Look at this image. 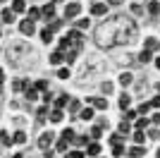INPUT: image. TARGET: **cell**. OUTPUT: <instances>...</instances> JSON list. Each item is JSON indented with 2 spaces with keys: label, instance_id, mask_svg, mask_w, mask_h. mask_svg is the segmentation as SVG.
I'll return each instance as SVG.
<instances>
[{
  "label": "cell",
  "instance_id": "33",
  "mask_svg": "<svg viewBox=\"0 0 160 158\" xmlns=\"http://www.w3.org/2000/svg\"><path fill=\"white\" fill-rule=\"evenodd\" d=\"M117 132H120L122 137H124V134H127V132H129V122H127V120H122V122H120V127H117Z\"/></svg>",
  "mask_w": 160,
  "mask_h": 158
},
{
  "label": "cell",
  "instance_id": "48",
  "mask_svg": "<svg viewBox=\"0 0 160 158\" xmlns=\"http://www.w3.org/2000/svg\"><path fill=\"white\" fill-rule=\"evenodd\" d=\"M72 158H86V156H84L81 151H72Z\"/></svg>",
  "mask_w": 160,
  "mask_h": 158
},
{
  "label": "cell",
  "instance_id": "27",
  "mask_svg": "<svg viewBox=\"0 0 160 158\" xmlns=\"http://www.w3.org/2000/svg\"><path fill=\"white\" fill-rule=\"evenodd\" d=\"M0 141H2V146H10V144H14V139L10 137L7 132H2V134H0Z\"/></svg>",
  "mask_w": 160,
  "mask_h": 158
},
{
  "label": "cell",
  "instance_id": "26",
  "mask_svg": "<svg viewBox=\"0 0 160 158\" xmlns=\"http://www.w3.org/2000/svg\"><path fill=\"white\" fill-rule=\"evenodd\" d=\"M67 146H69V141H65V139H58V144H55V149L60 153H67Z\"/></svg>",
  "mask_w": 160,
  "mask_h": 158
},
{
  "label": "cell",
  "instance_id": "19",
  "mask_svg": "<svg viewBox=\"0 0 160 158\" xmlns=\"http://www.w3.org/2000/svg\"><path fill=\"white\" fill-rule=\"evenodd\" d=\"M132 137H134V144H143V141H146V132H143V129H136Z\"/></svg>",
  "mask_w": 160,
  "mask_h": 158
},
{
  "label": "cell",
  "instance_id": "5",
  "mask_svg": "<svg viewBox=\"0 0 160 158\" xmlns=\"http://www.w3.org/2000/svg\"><path fill=\"white\" fill-rule=\"evenodd\" d=\"M33 29H36V26H33V19H29V17H27V19H22L19 31L24 34V36H31V34H33Z\"/></svg>",
  "mask_w": 160,
  "mask_h": 158
},
{
  "label": "cell",
  "instance_id": "46",
  "mask_svg": "<svg viewBox=\"0 0 160 158\" xmlns=\"http://www.w3.org/2000/svg\"><path fill=\"white\" fill-rule=\"evenodd\" d=\"M151 122H153V125H155V127H158V125H160V113H153V118H151Z\"/></svg>",
  "mask_w": 160,
  "mask_h": 158
},
{
  "label": "cell",
  "instance_id": "17",
  "mask_svg": "<svg viewBox=\"0 0 160 158\" xmlns=\"http://www.w3.org/2000/svg\"><path fill=\"white\" fill-rule=\"evenodd\" d=\"M62 60H65V53L62 50H55L53 55H50V62H53V65H62Z\"/></svg>",
  "mask_w": 160,
  "mask_h": 158
},
{
  "label": "cell",
  "instance_id": "50",
  "mask_svg": "<svg viewBox=\"0 0 160 158\" xmlns=\"http://www.w3.org/2000/svg\"><path fill=\"white\" fill-rule=\"evenodd\" d=\"M155 67H158V70H160V55H158V58H155Z\"/></svg>",
  "mask_w": 160,
  "mask_h": 158
},
{
  "label": "cell",
  "instance_id": "57",
  "mask_svg": "<svg viewBox=\"0 0 160 158\" xmlns=\"http://www.w3.org/2000/svg\"><path fill=\"white\" fill-rule=\"evenodd\" d=\"M2 3H5V0H2Z\"/></svg>",
  "mask_w": 160,
  "mask_h": 158
},
{
  "label": "cell",
  "instance_id": "52",
  "mask_svg": "<svg viewBox=\"0 0 160 158\" xmlns=\"http://www.w3.org/2000/svg\"><path fill=\"white\" fill-rule=\"evenodd\" d=\"M12 158H22V153H14V156H12Z\"/></svg>",
  "mask_w": 160,
  "mask_h": 158
},
{
  "label": "cell",
  "instance_id": "14",
  "mask_svg": "<svg viewBox=\"0 0 160 158\" xmlns=\"http://www.w3.org/2000/svg\"><path fill=\"white\" fill-rule=\"evenodd\" d=\"M62 139H65V141H69V144H72L74 139H77V132H74L72 127H67V129H62Z\"/></svg>",
  "mask_w": 160,
  "mask_h": 158
},
{
  "label": "cell",
  "instance_id": "13",
  "mask_svg": "<svg viewBox=\"0 0 160 158\" xmlns=\"http://www.w3.org/2000/svg\"><path fill=\"white\" fill-rule=\"evenodd\" d=\"M129 103H132V98H129L127 93H122V96H120V101H117V108H120V110H127V108H129Z\"/></svg>",
  "mask_w": 160,
  "mask_h": 158
},
{
  "label": "cell",
  "instance_id": "2",
  "mask_svg": "<svg viewBox=\"0 0 160 158\" xmlns=\"http://www.w3.org/2000/svg\"><path fill=\"white\" fill-rule=\"evenodd\" d=\"M67 39L72 41V46L77 48V50H79V48H81V43H84V34H81L79 29H72V31L67 34Z\"/></svg>",
  "mask_w": 160,
  "mask_h": 158
},
{
  "label": "cell",
  "instance_id": "29",
  "mask_svg": "<svg viewBox=\"0 0 160 158\" xmlns=\"http://www.w3.org/2000/svg\"><path fill=\"white\" fill-rule=\"evenodd\" d=\"M14 144H24V141H27V134H24V132H14Z\"/></svg>",
  "mask_w": 160,
  "mask_h": 158
},
{
  "label": "cell",
  "instance_id": "6",
  "mask_svg": "<svg viewBox=\"0 0 160 158\" xmlns=\"http://www.w3.org/2000/svg\"><path fill=\"white\" fill-rule=\"evenodd\" d=\"M53 139H55L53 132H43V134H41V139H38V146H41V149H48V146L53 144Z\"/></svg>",
  "mask_w": 160,
  "mask_h": 158
},
{
  "label": "cell",
  "instance_id": "34",
  "mask_svg": "<svg viewBox=\"0 0 160 158\" xmlns=\"http://www.w3.org/2000/svg\"><path fill=\"white\" fill-rule=\"evenodd\" d=\"M72 144H77V146H88L91 141H88V137H77V139L72 141Z\"/></svg>",
  "mask_w": 160,
  "mask_h": 158
},
{
  "label": "cell",
  "instance_id": "53",
  "mask_svg": "<svg viewBox=\"0 0 160 158\" xmlns=\"http://www.w3.org/2000/svg\"><path fill=\"white\" fill-rule=\"evenodd\" d=\"M155 156H158V158H160V149H158V151H155Z\"/></svg>",
  "mask_w": 160,
  "mask_h": 158
},
{
  "label": "cell",
  "instance_id": "21",
  "mask_svg": "<svg viewBox=\"0 0 160 158\" xmlns=\"http://www.w3.org/2000/svg\"><path fill=\"white\" fill-rule=\"evenodd\" d=\"M41 41H43V43H50V41H53V31H50V29H41Z\"/></svg>",
  "mask_w": 160,
  "mask_h": 158
},
{
  "label": "cell",
  "instance_id": "18",
  "mask_svg": "<svg viewBox=\"0 0 160 158\" xmlns=\"http://www.w3.org/2000/svg\"><path fill=\"white\" fill-rule=\"evenodd\" d=\"M38 89H36V86H27V101H36L38 98Z\"/></svg>",
  "mask_w": 160,
  "mask_h": 158
},
{
  "label": "cell",
  "instance_id": "7",
  "mask_svg": "<svg viewBox=\"0 0 160 158\" xmlns=\"http://www.w3.org/2000/svg\"><path fill=\"white\" fill-rule=\"evenodd\" d=\"M143 153H146V149H143V144H134L132 149H129V151H127V156H129V158H141V156H143Z\"/></svg>",
  "mask_w": 160,
  "mask_h": 158
},
{
  "label": "cell",
  "instance_id": "30",
  "mask_svg": "<svg viewBox=\"0 0 160 158\" xmlns=\"http://www.w3.org/2000/svg\"><path fill=\"white\" fill-rule=\"evenodd\" d=\"M155 48H158V39H146V50L153 53Z\"/></svg>",
  "mask_w": 160,
  "mask_h": 158
},
{
  "label": "cell",
  "instance_id": "12",
  "mask_svg": "<svg viewBox=\"0 0 160 158\" xmlns=\"http://www.w3.org/2000/svg\"><path fill=\"white\" fill-rule=\"evenodd\" d=\"M86 153L88 156H100V144L98 141H91V144L86 146Z\"/></svg>",
  "mask_w": 160,
  "mask_h": 158
},
{
  "label": "cell",
  "instance_id": "42",
  "mask_svg": "<svg viewBox=\"0 0 160 158\" xmlns=\"http://www.w3.org/2000/svg\"><path fill=\"white\" fill-rule=\"evenodd\" d=\"M60 26H62V22H60V19H55V22H50V26H48V29H50V31H58Z\"/></svg>",
  "mask_w": 160,
  "mask_h": 158
},
{
  "label": "cell",
  "instance_id": "20",
  "mask_svg": "<svg viewBox=\"0 0 160 158\" xmlns=\"http://www.w3.org/2000/svg\"><path fill=\"white\" fill-rule=\"evenodd\" d=\"M124 153H127V151H124V144H122V141H120V144H112V156L115 158L124 156Z\"/></svg>",
  "mask_w": 160,
  "mask_h": 158
},
{
  "label": "cell",
  "instance_id": "51",
  "mask_svg": "<svg viewBox=\"0 0 160 158\" xmlns=\"http://www.w3.org/2000/svg\"><path fill=\"white\" fill-rule=\"evenodd\" d=\"M2 77H5V72H2V67H0V82H2Z\"/></svg>",
  "mask_w": 160,
  "mask_h": 158
},
{
  "label": "cell",
  "instance_id": "22",
  "mask_svg": "<svg viewBox=\"0 0 160 158\" xmlns=\"http://www.w3.org/2000/svg\"><path fill=\"white\" fill-rule=\"evenodd\" d=\"M88 101H91L98 110H105V108H108V101H105V98H88Z\"/></svg>",
  "mask_w": 160,
  "mask_h": 158
},
{
  "label": "cell",
  "instance_id": "32",
  "mask_svg": "<svg viewBox=\"0 0 160 158\" xmlns=\"http://www.w3.org/2000/svg\"><path fill=\"white\" fill-rule=\"evenodd\" d=\"M67 108H69V113H79V101L69 98V105H67Z\"/></svg>",
  "mask_w": 160,
  "mask_h": 158
},
{
  "label": "cell",
  "instance_id": "23",
  "mask_svg": "<svg viewBox=\"0 0 160 158\" xmlns=\"http://www.w3.org/2000/svg\"><path fill=\"white\" fill-rule=\"evenodd\" d=\"M132 79H134V74H132V72H122V74H120V84L127 86V84H132Z\"/></svg>",
  "mask_w": 160,
  "mask_h": 158
},
{
  "label": "cell",
  "instance_id": "47",
  "mask_svg": "<svg viewBox=\"0 0 160 158\" xmlns=\"http://www.w3.org/2000/svg\"><path fill=\"white\" fill-rule=\"evenodd\" d=\"M151 105H153V108H160V96H155V98L151 101Z\"/></svg>",
  "mask_w": 160,
  "mask_h": 158
},
{
  "label": "cell",
  "instance_id": "25",
  "mask_svg": "<svg viewBox=\"0 0 160 158\" xmlns=\"http://www.w3.org/2000/svg\"><path fill=\"white\" fill-rule=\"evenodd\" d=\"M148 125H151V120H148V118H136V129H146Z\"/></svg>",
  "mask_w": 160,
  "mask_h": 158
},
{
  "label": "cell",
  "instance_id": "43",
  "mask_svg": "<svg viewBox=\"0 0 160 158\" xmlns=\"http://www.w3.org/2000/svg\"><path fill=\"white\" fill-rule=\"evenodd\" d=\"M122 141V134L120 132H117V134H112V137H110V144H120Z\"/></svg>",
  "mask_w": 160,
  "mask_h": 158
},
{
  "label": "cell",
  "instance_id": "3",
  "mask_svg": "<svg viewBox=\"0 0 160 158\" xmlns=\"http://www.w3.org/2000/svg\"><path fill=\"white\" fill-rule=\"evenodd\" d=\"M77 14H81V3H69V5L65 7V17L72 19V17H77Z\"/></svg>",
  "mask_w": 160,
  "mask_h": 158
},
{
  "label": "cell",
  "instance_id": "55",
  "mask_svg": "<svg viewBox=\"0 0 160 158\" xmlns=\"http://www.w3.org/2000/svg\"><path fill=\"white\" fill-rule=\"evenodd\" d=\"M158 137H160V129H158Z\"/></svg>",
  "mask_w": 160,
  "mask_h": 158
},
{
  "label": "cell",
  "instance_id": "4",
  "mask_svg": "<svg viewBox=\"0 0 160 158\" xmlns=\"http://www.w3.org/2000/svg\"><path fill=\"white\" fill-rule=\"evenodd\" d=\"M41 17L43 19H55V3H48V5L41 7Z\"/></svg>",
  "mask_w": 160,
  "mask_h": 158
},
{
  "label": "cell",
  "instance_id": "31",
  "mask_svg": "<svg viewBox=\"0 0 160 158\" xmlns=\"http://www.w3.org/2000/svg\"><path fill=\"white\" fill-rule=\"evenodd\" d=\"M112 89H115L112 82H103V84H100V91L103 93H112Z\"/></svg>",
  "mask_w": 160,
  "mask_h": 158
},
{
  "label": "cell",
  "instance_id": "16",
  "mask_svg": "<svg viewBox=\"0 0 160 158\" xmlns=\"http://www.w3.org/2000/svg\"><path fill=\"white\" fill-rule=\"evenodd\" d=\"M24 10H27V3H24V0H14V3H12V12L14 14L24 12Z\"/></svg>",
  "mask_w": 160,
  "mask_h": 158
},
{
  "label": "cell",
  "instance_id": "28",
  "mask_svg": "<svg viewBox=\"0 0 160 158\" xmlns=\"http://www.w3.org/2000/svg\"><path fill=\"white\" fill-rule=\"evenodd\" d=\"M151 58H153V53H151V50H146V48H143V50L139 53V60H141V62H148Z\"/></svg>",
  "mask_w": 160,
  "mask_h": 158
},
{
  "label": "cell",
  "instance_id": "24",
  "mask_svg": "<svg viewBox=\"0 0 160 158\" xmlns=\"http://www.w3.org/2000/svg\"><path fill=\"white\" fill-rule=\"evenodd\" d=\"M93 115H96V113H93V108H84L79 118H81V120H93Z\"/></svg>",
  "mask_w": 160,
  "mask_h": 158
},
{
  "label": "cell",
  "instance_id": "39",
  "mask_svg": "<svg viewBox=\"0 0 160 158\" xmlns=\"http://www.w3.org/2000/svg\"><path fill=\"white\" fill-rule=\"evenodd\" d=\"M36 115H38V120H46V118H48V108H46V105H43V108H38V113H36Z\"/></svg>",
  "mask_w": 160,
  "mask_h": 158
},
{
  "label": "cell",
  "instance_id": "40",
  "mask_svg": "<svg viewBox=\"0 0 160 158\" xmlns=\"http://www.w3.org/2000/svg\"><path fill=\"white\" fill-rule=\"evenodd\" d=\"M77 29H79V31L88 29V19H79V22H77Z\"/></svg>",
  "mask_w": 160,
  "mask_h": 158
},
{
  "label": "cell",
  "instance_id": "44",
  "mask_svg": "<svg viewBox=\"0 0 160 158\" xmlns=\"http://www.w3.org/2000/svg\"><path fill=\"white\" fill-rule=\"evenodd\" d=\"M151 108H153V105H151V103H143V105H141V108H139V113H141V115H143V113H148V110H151Z\"/></svg>",
  "mask_w": 160,
  "mask_h": 158
},
{
  "label": "cell",
  "instance_id": "36",
  "mask_svg": "<svg viewBox=\"0 0 160 158\" xmlns=\"http://www.w3.org/2000/svg\"><path fill=\"white\" fill-rule=\"evenodd\" d=\"M36 89H38V91H48V82L46 79H38V82H36Z\"/></svg>",
  "mask_w": 160,
  "mask_h": 158
},
{
  "label": "cell",
  "instance_id": "35",
  "mask_svg": "<svg viewBox=\"0 0 160 158\" xmlns=\"http://www.w3.org/2000/svg\"><path fill=\"white\" fill-rule=\"evenodd\" d=\"M58 77L60 79H69V67H60V70H58Z\"/></svg>",
  "mask_w": 160,
  "mask_h": 158
},
{
  "label": "cell",
  "instance_id": "9",
  "mask_svg": "<svg viewBox=\"0 0 160 158\" xmlns=\"http://www.w3.org/2000/svg\"><path fill=\"white\" fill-rule=\"evenodd\" d=\"M48 118H50V122H62V118H65V110H60V108H53V110L48 113Z\"/></svg>",
  "mask_w": 160,
  "mask_h": 158
},
{
  "label": "cell",
  "instance_id": "11",
  "mask_svg": "<svg viewBox=\"0 0 160 158\" xmlns=\"http://www.w3.org/2000/svg\"><path fill=\"white\" fill-rule=\"evenodd\" d=\"M0 19L5 22V24L14 22V12H12V7H5V10H2V14H0Z\"/></svg>",
  "mask_w": 160,
  "mask_h": 158
},
{
  "label": "cell",
  "instance_id": "15",
  "mask_svg": "<svg viewBox=\"0 0 160 158\" xmlns=\"http://www.w3.org/2000/svg\"><path fill=\"white\" fill-rule=\"evenodd\" d=\"M148 14H153V17L160 14V3L158 0H151V3H148Z\"/></svg>",
  "mask_w": 160,
  "mask_h": 158
},
{
  "label": "cell",
  "instance_id": "8",
  "mask_svg": "<svg viewBox=\"0 0 160 158\" xmlns=\"http://www.w3.org/2000/svg\"><path fill=\"white\" fill-rule=\"evenodd\" d=\"M91 14H93V17H103V14H108V5H105V3H96V5L91 7Z\"/></svg>",
  "mask_w": 160,
  "mask_h": 158
},
{
  "label": "cell",
  "instance_id": "10",
  "mask_svg": "<svg viewBox=\"0 0 160 158\" xmlns=\"http://www.w3.org/2000/svg\"><path fill=\"white\" fill-rule=\"evenodd\" d=\"M67 105H69V93H62V96H58V98H55V108L65 110Z\"/></svg>",
  "mask_w": 160,
  "mask_h": 158
},
{
  "label": "cell",
  "instance_id": "1",
  "mask_svg": "<svg viewBox=\"0 0 160 158\" xmlns=\"http://www.w3.org/2000/svg\"><path fill=\"white\" fill-rule=\"evenodd\" d=\"M134 36H136V22L124 14H115L103 24H98V29H96V43H98V48H105V50L115 46H124Z\"/></svg>",
  "mask_w": 160,
  "mask_h": 158
},
{
  "label": "cell",
  "instance_id": "49",
  "mask_svg": "<svg viewBox=\"0 0 160 158\" xmlns=\"http://www.w3.org/2000/svg\"><path fill=\"white\" fill-rule=\"evenodd\" d=\"M108 3H110V5H122L124 0H108Z\"/></svg>",
  "mask_w": 160,
  "mask_h": 158
},
{
  "label": "cell",
  "instance_id": "45",
  "mask_svg": "<svg viewBox=\"0 0 160 158\" xmlns=\"http://www.w3.org/2000/svg\"><path fill=\"white\" fill-rule=\"evenodd\" d=\"M132 12H134V14H141V12H143V7L136 3V5H132Z\"/></svg>",
  "mask_w": 160,
  "mask_h": 158
},
{
  "label": "cell",
  "instance_id": "54",
  "mask_svg": "<svg viewBox=\"0 0 160 158\" xmlns=\"http://www.w3.org/2000/svg\"><path fill=\"white\" fill-rule=\"evenodd\" d=\"M158 93H160V86H158Z\"/></svg>",
  "mask_w": 160,
  "mask_h": 158
},
{
  "label": "cell",
  "instance_id": "38",
  "mask_svg": "<svg viewBox=\"0 0 160 158\" xmlns=\"http://www.w3.org/2000/svg\"><path fill=\"white\" fill-rule=\"evenodd\" d=\"M38 17H41V10L31 7V10H29V19H38Z\"/></svg>",
  "mask_w": 160,
  "mask_h": 158
},
{
  "label": "cell",
  "instance_id": "37",
  "mask_svg": "<svg viewBox=\"0 0 160 158\" xmlns=\"http://www.w3.org/2000/svg\"><path fill=\"white\" fill-rule=\"evenodd\" d=\"M124 120H127V122L129 120H136V110H129L127 108V110H124Z\"/></svg>",
  "mask_w": 160,
  "mask_h": 158
},
{
  "label": "cell",
  "instance_id": "41",
  "mask_svg": "<svg viewBox=\"0 0 160 158\" xmlns=\"http://www.w3.org/2000/svg\"><path fill=\"white\" fill-rule=\"evenodd\" d=\"M100 129H103V127H100V125H96L93 129H91V139H98V137H100Z\"/></svg>",
  "mask_w": 160,
  "mask_h": 158
},
{
  "label": "cell",
  "instance_id": "56",
  "mask_svg": "<svg viewBox=\"0 0 160 158\" xmlns=\"http://www.w3.org/2000/svg\"><path fill=\"white\" fill-rule=\"evenodd\" d=\"M93 158H100V156H93Z\"/></svg>",
  "mask_w": 160,
  "mask_h": 158
}]
</instances>
